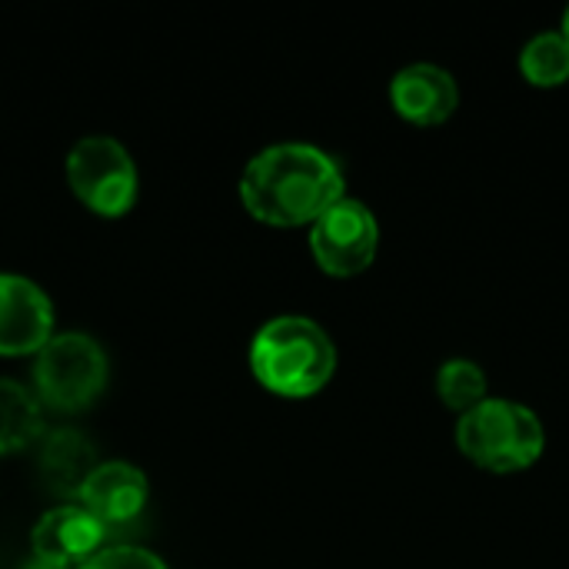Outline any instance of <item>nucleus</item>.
I'll use <instances>...</instances> for the list:
<instances>
[{
  "label": "nucleus",
  "instance_id": "f257e3e1",
  "mask_svg": "<svg viewBox=\"0 0 569 569\" xmlns=\"http://www.w3.org/2000/svg\"><path fill=\"white\" fill-rule=\"evenodd\" d=\"M343 197L340 163L313 143H273L240 177L247 213L267 227H310Z\"/></svg>",
  "mask_w": 569,
  "mask_h": 569
},
{
  "label": "nucleus",
  "instance_id": "f03ea898",
  "mask_svg": "<svg viewBox=\"0 0 569 569\" xmlns=\"http://www.w3.org/2000/svg\"><path fill=\"white\" fill-rule=\"evenodd\" d=\"M250 370L270 393L283 400H307L333 380L337 347L317 320L283 313L253 333Z\"/></svg>",
  "mask_w": 569,
  "mask_h": 569
},
{
  "label": "nucleus",
  "instance_id": "7ed1b4c3",
  "mask_svg": "<svg viewBox=\"0 0 569 569\" xmlns=\"http://www.w3.org/2000/svg\"><path fill=\"white\" fill-rule=\"evenodd\" d=\"M457 450L480 470L520 473L540 463L547 450V427L527 403L487 397L470 413L457 417Z\"/></svg>",
  "mask_w": 569,
  "mask_h": 569
},
{
  "label": "nucleus",
  "instance_id": "20e7f679",
  "mask_svg": "<svg viewBox=\"0 0 569 569\" xmlns=\"http://www.w3.org/2000/svg\"><path fill=\"white\" fill-rule=\"evenodd\" d=\"M110 363L103 347L87 333H57L37 353L33 363V397L40 407L57 413L90 410L103 393Z\"/></svg>",
  "mask_w": 569,
  "mask_h": 569
},
{
  "label": "nucleus",
  "instance_id": "39448f33",
  "mask_svg": "<svg viewBox=\"0 0 569 569\" xmlns=\"http://www.w3.org/2000/svg\"><path fill=\"white\" fill-rule=\"evenodd\" d=\"M67 183L97 217H123L137 203V163L113 137H83L67 153Z\"/></svg>",
  "mask_w": 569,
  "mask_h": 569
},
{
  "label": "nucleus",
  "instance_id": "423d86ee",
  "mask_svg": "<svg viewBox=\"0 0 569 569\" xmlns=\"http://www.w3.org/2000/svg\"><path fill=\"white\" fill-rule=\"evenodd\" d=\"M380 250V223L363 200L343 197L310 223V253L327 277H360Z\"/></svg>",
  "mask_w": 569,
  "mask_h": 569
},
{
  "label": "nucleus",
  "instance_id": "0eeeda50",
  "mask_svg": "<svg viewBox=\"0 0 569 569\" xmlns=\"http://www.w3.org/2000/svg\"><path fill=\"white\" fill-rule=\"evenodd\" d=\"M53 337V303L27 277L0 273V357L40 353Z\"/></svg>",
  "mask_w": 569,
  "mask_h": 569
},
{
  "label": "nucleus",
  "instance_id": "6e6552de",
  "mask_svg": "<svg viewBox=\"0 0 569 569\" xmlns=\"http://www.w3.org/2000/svg\"><path fill=\"white\" fill-rule=\"evenodd\" d=\"M390 103L393 110L413 127H440L460 107L457 77L430 60L407 63L390 80Z\"/></svg>",
  "mask_w": 569,
  "mask_h": 569
},
{
  "label": "nucleus",
  "instance_id": "1a4fd4ad",
  "mask_svg": "<svg viewBox=\"0 0 569 569\" xmlns=\"http://www.w3.org/2000/svg\"><path fill=\"white\" fill-rule=\"evenodd\" d=\"M147 497H150V487H147L143 470L133 467V463H123V460L97 463V470L87 477V483L77 493L80 507L107 533L130 527L143 513Z\"/></svg>",
  "mask_w": 569,
  "mask_h": 569
},
{
  "label": "nucleus",
  "instance_id": "9d476101",
  "mask_svg": "<svg viewBox=\"0 0 569 569\" xmlns=\"http://www.w3.org/2000/svg\"><path fill=\"white\" fill-rule=\"evenodd\" d=\"M107 530L80 507H57L47 510L33 533H30V550L40 560H50L57 567L77 569L80 563H87L90 557H97L107 543Z\"/></svg>",
  "mask_w": 569,
  "mask_h": 569
},
{
  "label": "nucleus",
  "instance_id": "9b49d317",
  "mask_svg": "<svg viewBox=\"0 0 569 569\" xmlns=\"http://www.w3.org/2000/svg\"><path fill=\"white\" fill-rule=\"evenodd\" d=\"M93 470H97V450L80 430L60 427V430L43 433L40 477H43L47 490H53L60 497H77Z\"/></svg>",
  "mask_w": 569,
  "mask_h": 569
},
{
  "label": "nucleus",
  "instance_id": "f8f14e48",
  "mask_svg": "<svg viewBox=\"0 0 569 569\" xmlns=\"http://www.w3.org/2000/svg\"><path fill=\"white\" fill-rule=\"evenodd\" d=\"M43 437V407L17 380L0 377V457L20 453Z\"/></svg>",
  "mask_w": 569,
  "mask_h": 569
},
{
  "label": "nucleus",
  "instance_id": "ddd939ff",
  "mask_svg": "<svg viewBox=\"0 0 569 569\" xmlns=\"http://www.w3.org/2000/svg\"><path fill=\"white\" fill-rule=\"evenodd\" d=\"M433 390H437V400L447 410H453L457 417L470 413L473 407H480L490 397L483 367L467 357H453V360L440 363V370L433 377Z\"/></svg>",
  "mask_w": 569,
  "mask_h": 569
},
{
  "label": "nucleus",
  "instance_id": "4468645a",
  "mask_svg": "<svg viewBox=\"0 0 569 569\" xmlns=\"http://www.w3.org/2000/svg\"><path fill=\"white\" fill-rule=\"evenodd\" d=\"M520 73L533 87H563L569 80V43L560 30H543L530 37L520 50Z\"/></svg>",
  "mask_w": 569,
  "mask_h": 569
},
{
  "label": "nucleus",
  "instance_id": "2eb2a0df",
  "mask_svg": "<svg viewBox=\"0 0 569 569\" xmlns=\"http://www.w3.org/2000/svg\"><path fill=\"white\" fill-rule=\"evenodd\" d=\"M77 569H167V563L143 547H103Z\"/></svg>",
  "mask_w": 569,
  "mask_h": 569
},
{
  "label": "nucleus",
  "instance_id": "dca6fc26",
  "mask_svg": "<svg viewBox=\"0 0 569 569\" xmlns=\"http://www.w3.org/2000/svg\"><path fill=\"white\" fill-rule=\"evenodd\" d=\"M20 569H67V567H57V563H50V560H40V557H30L27 563Z\"/></svg>",
  "mask_w": 569,
  "mask_h": 569
},
{
  "label": "nucleus",
  "instance_id": "f3484780",
  "mask_svg": "<svg viewBox=\"0 0 569 569\" xmlns=\"http://www.w3.org/2000/svg\"><path fill=\"white\" fill-rule=\"evenodd\" d=\"M560 33L567 37V43H569V7L563 10V23H560Z\"/></svg>",
  "mask_w": 569,
  "mask_h": 569
}]
</instances>
